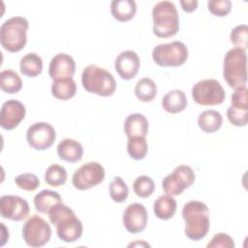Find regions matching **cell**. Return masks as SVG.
<instances>
[{
	"mask_svg": "<svg viewBox=\"0 0 248 248\" xmlns=\"http://www.w3.org/2000/svg\"><path fill=\"white\" fill-rule=\"evenodd\" d=\"M182 218L185 222V234L194 241L205 237L209 231V209L200 201H190L182 208Z\"/></svg>",
	"mask_w": 248,
	"mask_h": 248,
	"instance_id": "6da1fadb",
	"label": "cell"
},
{
	"mask_svg": "<svg viewBox=\"0 0 248 248\" xmlns=\"http://www.w3.org/2000/svg\"><path fill=\"white\" fill-rule=\"evenodd\" d=\"M49 221L56 227L57 236L64 242L73 243L80 238L83 232L81 221L71 207L63 202L54 206L48 213Z\"/></svg>",
	"mask_w": 248,
	"mask_h": 248,
	"instance_id": "7a4b0ae2",
	"label": "cell"
},
{
	"mask_svg": "<svg viewBox=\"0 0 248 248\" xmlns=\"http://www.w3.org/2000/svg\"><path fill=\"white\" fill-rule=\"evenodd\" d=\"M153 33L159 38L174 36L179 30V16L170 1H160L152 9Z\"/></svg>",
	"mask_w": 248,
	"mask_h": 248,
	"instance_id": "3957f363",
	"label": "cell"
},
{
	"mask_svg": "<svg viewBox=\"0 0 248 248\" xmlns=\"http://www.w3.org/2000/svg\"><path fill=\"white\" fill-rule=\"evenodd\" d=\"M81 84L87 92L102 97L111 96L116 89V81L113 76L106 69L93 64L83 69Z\"/></svg>",
	"mask_w": 248,
	"mask_h": 248,
	"instance_id": "277c9868",
	"label": "cell"
},
{
	"mask_svg": "<svg viewBox=\"0 0 248 248\" xmlns=\"http://www.w3.org/2000/svg\"><path fill=\"white\" fill-rule=\"evenodd\" d=\"M223 77L232 88L246 86L247 55L245 50L233 47L227 51L223 63Z\"/></svg>",
	"mask_w": 248,
	"mask_h": 248,
	"instance_id": "5b68a950",
	"label": "cell"
},
{
	"mask_svg": "<svg viewBox=\"0 0 248 248\" xmlns=\"http://www.w3.org/2000/svg\"><path fill=\"white\" fill-rule=\"evenodd\" d=\"M29 23L23 16H13L4 21L0 27V42L9 52H18L26 45Z\"/></svg>",
	"mask_w": 248,
	"mask_h": 248,
	"instance_id": "8992f818",
	"label": "cell"
},
{
	"mask_svg": "<svg viewBox=\"0 0 248 248\" xmlns=\"http://www.w3.org/2000/svg\"><path fill=\"white\" fill-rule=\"evenodd\" d=\"M188 48L180 41L160 44L152 50L153 61L161 67H179L188 59Z\"/></svg>",
	"mask_w": 248,
	"mask_h": 248,
	"instance_id": "52a82bcc",
	"label": "cell"
},
{
	"mask_svg": "<svg viewBox=\"0 0 248 248\" xmlns=\"http://www.w3.org/2000/svg\"><path fill=\"white\" fill-rule=\"evenodd\" d=\"M192 98L201 106H217L224 102L226 93L218 80L207 78L198 81L193 86Z\"/></svg>",
	"mask_w": 248,
	"mask_h": 248,
	"instance_id": "ba28073f",
	"label": "cell"
},
{
	"mask_svg": "<svg viewBox=\"0 0 248 248\" xmlns=\"http://www.w3.org/2000/svg\"><path fill=\"white\" fill-rule=\"evenodd\" d=\"M22 237L30 247H42L51 237V228L48 223L39 215H32L22 227Z\"/></svg>",
	"mask_w": 248,
	"mask_h": 248,
	"instance_id": "9c48e42d",
	"label": "cell"
},
{
	"mask_svg": "<svg viewBox=\"0 0 248 248\" xmlns=\"http://www.w3.org/2000/svg\"><path fill=\"white\" fill-rule=\"evenodd\" d=\"M196 178L193 169L187 165L177 166L162 181V188L167 195L178 196L194 183Z\"/></svg>",
	"mask_w": 248,
	"mask_h": 248,
	"instance_id": "30bf717a",
	"label": "cell"
},
{
	"mask_svg": "<svg viewBox=\"0 0 248 248\" xmlns=\"http://www.w3.org/2000/svg\"><path fill=\"white\" fill-rule=\"evenodd\" d=\"M105 169L98 162H88L80 166L73 174V186L78 190H88L103 182Z\"/></svg>",
	"mask_w": 248,
	"mask_h": 248,
	"instance_id": "8fae6325",
	"label": "cell"
},
{
	"mask_svg": "<svg viewBox=\"0 0 248 248\" xmlns=\"http://www.w3.org/2000/svg\"><path fill=\"white\" fill-rule=\"evenodd\" d=\"M54 128L47 122H36L26 132L28 144L36 150L48 149L55 141Z\"/></svg>",
	"mask_w": 248,
	"mask_h": 248,
	"instance_id": "7c38bea8",
	"label": "cell"
},
{
	"mask_svg": "<svg viewBox=\"0 0 248 248\" xmlns=\"http://www.w3.org/2000/svg\"><path fill=\"white\" fill-rule=\"evenodd\" d=\"M29 204L26 200L14 195H5L0 199V214L12 221H22L29 214Z\"/></svg>",
	"mask_w": 248,
	"mask_h": 248,
	"instance_id": "4fadbf2b",
	"label": "cell"
},
{
	"mask_svg": "<svg viewBox=\"0 0 248 248\" xmlns=\"http://www.w3.org/2000/svg\"><path fill=\"white\" fill-rule=\"evenodd\" d=\"M122 221L129 232H141L146 228L148 221V213L145 206L138 202L129 204L123 213Z\"/></svg>",
	"mask_w": 248,
	"mask_h": 248,
	"instance_id": "5bb4252c",
	"label": "cell"
},
{
	"mask_svg": "<svg viewBox=\"0 0 248 248\" xmlns=\"http://www.w3.org/2000/svg\"><path fill=\"white\" fill-rule=\"evenodd\" d=\"M26 109L24 105L18 100H8L1 108L0 125L5 130H13L24 119Z\"/></svg>",
	"mask_w": 248,
	"mask_h": 248,
	"instance_id": "9a60e30c",
	"label": "cell"
},
{
	"mask_svg": "<svg viewBox=\"0 0 248 248\" xmlns=\"http://www.w3.org/2000/svg\"><path fill=\"white\" fill-rule=\"evenodd\" d=\"M140 57L133 50H124L120 52L114 62V68L117 74L125 80L134 78L140 70Z\"/></svg>",
	"mask_w": 248,
	"mask_h": 248,
	"instance_id": "2e32d148",
	"label": "cell"
},
{
	"mask_svg": "<svg viewBox=\"0 0 248 248\" xmlns=\"http://www.w3.org/2000/svg\"><path fill=\"white\" fill-rule=\"evenodd\" d=\"M76 72V62L67 53H58L49 62L48 75L53 80L73 78Z\"/></svg>",
	"mask_w": 248,
	"mask_h": 248,
	"instance_id": "e0dca14e",
	"label": "cell"
},
{
	"mask_svg": "<svg viewBox=\"0 0 248 248\" xmlns=\"http://www.w3.org/2000/svg\"><path fill=\"white\" fill-rule=\"evenodd\" d=\"M57 154L63 161L76 163L81 160L83 147L79 141L70 138H65L57 145Z\"/></svg>",
	"mask_w": 248,
	"mask_h": 248,
	"instance_id": "ac0fdd59",
	"label": "cell"
},
{
	"mask_svg": "<svg viewBox=\"0 0 248 248\" xmlns=\"http://www.w3.org/2000/svg\"><path fill=\"white\" fill-rule=\"evenodd\" d=\"M124 132L128 139L145 137L148 133V120L141 113H132L125 119Z\"/></svg>",
	"mask_w": 248,
	"mask_h": 248,
	"instance_id": "d6986e66",
	"label": "cell"
},
{
	"mask_svg": "<svg viewBox=\"0 0 248 248\" xmlns=\"http://www.w3.org/2000/svg\"><path fill=\"white\" fill-rule=\"evenodd\" d=\"M188 105L185 93L180 89L169 91L162 99V107L169 113H178L183 111Z\"/></svg>",
	"mask_w": 248,
	"mask_h": 248,
	"instance_id": "ffe728a7",
	"label": "cell"
},
{
	"mask_svg": "<svg viewBox=\"0 0 248 248\" xmlns=\"http://www.w3.org/2000/svg\"><path fill=\"white\" fill-rule=\"evenodd\" d=\"M111 16L118 21L131 20L137 13V4L134 0H113L110 4Z\"/></svg>",
	"mask_w": 248,
	"mask_h": 248,
	"instance_id": "44dd1931",
	"label": "cell"
},
{
	"mask_svg": "<svg viewBox=\"0 0 248 248\" xmlns=\"http://www.w3.org/2000/svg\"><path fill=\"white\" fill-rule=\"evenodd\" d=\"M61 202L60 195L51 190H42L34 197L35 208L43 214H48L54 206Z\"/></svg>",
	"mask_w": 248,
	"mask_h": 248,
	"instance_id": "7402d4cb",
	"label": "cell"
},
{
	"mask_svg": "<svg viewBox=\"0 0 248 248\" xmlns=\"http://www.w3.org/2000/svg\"><path fill=\"white\" fill-rule=\"evenodd\" d=\"M176 207L177 203L172 196L163 195L154 202L153 212L158 219L169 220L175 214Z\"/></svg>",
	"mask_w": 248,
	"mask_h": 248,
	"instance_id": "603a6c76",
	"label": "cell"
},
{
	"mask_svg": "<svg viewBox=\"0 0 248 248\" xmlns=\"http://www.w3.org/2000/svg\"><path fill=\"white\" fill-rule=\"evenodd\" d=\"M223 124L222 114L214 109H207L202 111L198 118V125L200 129L207 134L217 132Z\"/></svg>",
	"mask_w": 248,
	"mask_h": 248,
	"instance_id": "cb8c5ba5",
	"label": "cell"
},
{
	"mask_svg": "<svg viewBox=\"0 0 248 248\" xmlns=\"http://www.w3.org/2000/svg\"><path fill=\"white\" fill-rule=\"evenodd\" d=\"M77 93V84L73 78L53 80L51 94L58 100H69Z\"/></svg>",
	"mask_w": 248,
	"mask_h": 248,
	"instance_id": "d4e9b609",
	"label": "cell"
},
{
	"mask_svg": "<svg viewBox=\"0 0 248 248\" xmlns=\"http://www.w3.org/2000/svg\"><path fill=\"white\" fill-rule=\"evenodd\" d=\"M19 68L22 75L29 78H35L43 71V60L37 53L29 52L20 59Z\"/></svg>",
	"mask_w": 248,
	"mask_h": 248,
	"instance_id": "484cf974",
	"label": "cell"
},
{
	"mask_svg": "<svg viewBox=\"0 0 248 248\" xmlns=\"http://www.w3.org/2000/svg\"><path fill=\"white\" fill-rule=\"evenodd\" d=\"M22 80L18 74L11 69H7L0 74V88L8 94H15L20 91Z\"/></svg>",
	"mask_w": 248,
	"mask_h": 248,
	"instance_id": "4316f807",
	"label": "cell"
},
{
	"mask_svg": "<svg viewBox=\"0 0 248 248\" xmlns=\"http://www.w3.org/2000/svg\"><path fill=\"white\" fill-rule=\"evenodd\" d=\"M135 95L140 101L149 103L157 95V85L151 78H142L135 86Z\"/></svg>",
	"mask_w": 248,
	"mask_h": 248,
	"instance_id": "83f0119b",
	"label": "cell"
},
{
	"mask_svg": "<svg viewBox=\"0 0 248 248\" xmlns=\"http://www.w3.org/2000/svg\"><path fill=\"white\" fill-rule=\"evenodd\" d=\"M127 151L131 158L134 160L143 159L148 151V144L145 137L129 138L127 143Z\"/></svg>",
	"mask_w": 248,
	"mask_h": 248,
	"instance_id": "f1b7e54d",
	"label": "cell"
},
{
	"mask_svg": "<svg viewBox=\"0 0 248 248\" xmlns=\"http://www.w3.org/2000/svg\"><path fill=\"white\" fill-rule=\"evenodd\" d=\"M45 180L51 187H59L67 180L66 169L58 164L50 165L45 171Z\"/></svg>",
	"mask_w": 248,
	"mask_h": 248,
	"instance_id": "f546056e",
	"label": "cell"
},
{
	"mask_svg": "<svg viewBox=\"0 0 248 248\" xmlns=\"http://www.w3.org/2000/svg\"><path fill=\"white\" fill-rule=\"evenodd\" d=\"M129 194V189L126 182L120 177L115 176L113 180L109 183V196L111 200L115 202H124Z\"/></svg>",
	"mask_w": 248,
	"mask_h": 248,
	"instance_id": "4dcf8cb0",
	"label": "cell"
},
{
	"mask_svg": "<svg viewBox=\"0 0 248 248\" xmlns=\"http://www.w3.org/2000/svg\"><path fill=\"white\" fill-rule=\"evenodd\" d=\"M133 190L138 197L145 199L153 194L155 184L151 177L147 175H140L135 179L133 183Z\"/></svg>",
	"mask_w": 248,
	"mask_h": 248,
	"instance_id": "1f68e13d",
	"label": "cell"
},
{
	"mask_svg": "<svg viewBox=\"0 0 248 248\" xmlns=\"http://www.w3.org/2000/svg\"><path fill=\"white\" fill-rule=\"evenodd\" d=\"M230 39L236 48L246 50L248 46V27L246 24L235 26L230 34Z\"/></svg>",
	"mask_w": 248,
	"mask_h": 248,
	"instance_id": "d6a6232c",
	"label": "cell"
},
{
	"mask_svg": "<svg viewBox=\"0 0 248 248\" xmlns=\"http://www.w3.org/2000/svg\"><path fill=\"white\" fill-rule=\"evenodd\" d=\"M15 183L16 186L24 191L28 192H33L35 191L39 185H40V180L38 176L34 173L30 172H25L17 175L15 178Z\"/></svg>",
	"mask_w": 248,
	"mask_h": 248,
	"instance_id": "836d02e7",
	"label": "cell"
},
{
	"mask_svg": "<svg viewBox=\"0 0 248 248\" xmlns=\"http://www.w3.org/2000/svg\"><path fill=\"white\" fill-rule=\"evenodd\" d=\"M208 11L215 16H226L232 10V2L230 0H210L207 2Z\"/></svg>",
	"mask_w": 248,
	"mask_h": 248,
	"instance_id": "e575fe53",
	"label": "cell"
},
{
	"mask_svg": "<svg viewBox=\"0 0 248 248\" xmlns=\"http://www.w3.org/2000/svg\"><path fill=\"white\" fill-rule=\"evenodd\" d=\"M232 107L241 110H248V90L246 86L236 88L231 98Z\"/></svg>",
	"mask_w": 248,
	"mask_h": 248,
	"instance_id": "d590c367",
	"label": "cell"
},
{
	"mask_svg": "<svg viewBox=\"0 0 248 248\" xmlns=\"http://www.w3.org/2000/svg\"><path fill=\"white\" fill-rule=\"evenodd\" d=\"M228 120L236 127H244L248 122V110H241L230 106L227 109Z\"/></svg>",
	"mask_w": 248,
	"mask_h": 248,
	"instance_id": "8d00e7d4",
	"label": "cell"
},
{
	"mask_svg": "<svg viewBox=\"0 0 248 248\" xmlns=\"http://www.w3.org/2000/svg\"><path fill=\"white\" fill-rule=\"evenodd\" d=\"M206 247L207 248H218V247L233 248L234 242H233V239L229 234L224 232H219L211 238L210 242H208Z\"/></svg>",
	"mask_w": 248,
	"mask_h": 248,
	"instance_id": "74e56055",
	"label": "cell"
},
{
	"mask_svg": "<svg viewBox=\"0 0 248 248\" xmlns=\"http://www.w3.org/2000/svg\"><path fill=\"white\" fill-rule=\"evenodd\" d=\"M179 3L181 5L182 10L186 13L194 12L197 9L198 4H199V2L197 0H181Z\"/></svg>",
	"mask_w": 248,
	"mask_h": 248,
	"instance_id": "f35d334b",
	"label": "cell"
}]
</instances>
